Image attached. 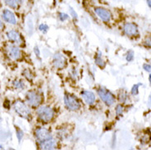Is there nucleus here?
<instances>
[{
    "label": "nucleus",
    "mask_w": 151,
    "mask_h": 150,
    "mask_svg": "<svg viewBox=\"0 0 151 150\" xmlns=\"http://www.w3.org/2000/svg\"><path fill=\"white\" fill-rule=\"evenodd\" d=\"M70 13H71V15H72V17H73L74 20H77V14H76V12L72 8L70 9Z\"/></svg>",
    "instance_id": "27"
},
{
    "label": "nucleus",
    "mask_w": 151,
    "mask_h": 150,
    "mask_svg": "<svg viewBox=\"0 0 151 150\" xmlns=\"http://www.w3.org/2000/svg\"><path fill=\"white\" fill-rule=\"evenodd\" d=\"M3 27H4V23H3V22H2L1 19H0V30L3 29Z\"/></svg>",
    "instance_id": "30"
},
{
    "label": "nucleus",
    "mask_w": 151,
    "mask_h": 150,
    "mask_svg": "<svg viewBox=\"0 0 151 150\" xmlns=\"http://www.w3.org/2000/svg\"><path fill=\"white\" fill-rule=\"evenodd\" d=\"M4 3L7 4L8 6H9L10 8H17L22 2L21 1H16V0H10V1H5Z\"/></svg>",
    "instance_id": "16"
},
{
    "label": "nucleus",
    "mask_w": 151,
    "mask_h": 150,
    "mask_svg": "<svg viewBox=\"0 0 151 150\" xmlns=\"http://www.w3.org/2000/svg\"><path fill=\"white\" fill-rule=\"evenodd\" d=\"M64 103L66 107L71 111H77L81 108V103L78 99L71 94H65Z\"/></svg>",
    "instance_id": "5"
},
{
    "label": "nucleus",
    "mask_w": 151,
    "mask_h": 150,
    "mask_svg": "<svg viewBox=\"0 0 151 150\" xmlns=\"http://www.w3.org/2000/svg\"><path fill=\"white\" fill-rule=\"evenodd\" d=\"M133 58H134V52L132 50H130V51H128L127 54L126 59H127V62H132L133 60Z\"/></svg>",
    "instance_id": "23"
},
{
    "label": "nucleus",
    "mask_w": 151,
    "mask_h": 150,
    "mask_svg": "<svg viewBox=\"0 0 151 150\" xmlns=\"http://www.w3.org/2000/svg\"><path fill=\"white\" fill-rule=\"evenodd\" d=\"M7 37L8 38V39L10 41L15 43L17 44H22L23 39L22 37L21 34L19 33L18 31H17L15 30H11L7 32Z\"/></svg>",
    "instance_id": "9"
},
{
    "label": "nucleus",
    "mask_w": 151,
    "mask_h": 150,
    "mask_svg": "<svg viewBox=\"0 0 151 150\" xmlns=\"http://www.w3.org/2000/svg\"><path fill=\"white\" fill-rule=\"evenodd\" d=\"M123 30L125 34L129 36H136L139 34L137 26L134 23H126L123 27Z\"/></svg>",
    "instance_id": "10"
},
{
    "label": "nucleus",
    "mask_w": 151,
    "mask_h": 150,
    "mask_svg": "<svg viewBox=\"0 0 151 150\" xmlns=\"http://www.w3.org/2000/svg\"><path fill=\"white\" fill-rule=\"evenodd\" d=\"M94 12L104 22H109L112 18V14H111L110 11H109L108 9L104 8H100V7L95 8H94Z\"/></svg>",
    "instance_id": "7"
},
{
    "label": "nucleus",
    "mask_w": 151,
    "mask_h": 150,
    "mask_svg": "<svg viewBox=\"0 0 151 150\" xmlns=\"http://www.w3.org/2000/svg\"><path fill=\"white\" fill-rule=\"evenodd\" d=\"M149 104L151 105V94L150 95V97H149Z\"/></svg>",
    "instance_id": "31"
},
{
    "label": "nucleus",
    "mask_w": 151,
    "mask_h": 150,
    "mask_svg": "<svg viewBox=\"0 0 151 150\" xmlns=\"http://www.w3.org/2000/svg\"><path fill=\"white\" fill-rule=\"evenodd\" d=\"M97 93H98L99 98L102 99V101L105 103L107 106L113 105L115 103V97L110 91L106 90L104 88H99L97 90Z\"/></svg>",
    "instance_id": "2"
},
{
    "label": "nucleus",
    "mask_w": 151,
    "mask_h": 150,
    "mask_svg": "<svg viewBox=\"0 0 151 150\" xmlns=\"http://www.w3.org/2000/svg\"><path fill=\"white\" fill-rule=\"evenodd\" d=\"M140 85V84H136L134 85L132 89V94L133 95H137L139 94V86Z\"/></svg>",
    "instance_id": "20"
},
{
    "label": "nucleus",
    "mask_w": 151,
    "mask_h": 150,
    "mask_svg": "<svg viewBox=\"0 0 151 150\" xmlns=\"http://www.w3.org/2000/svg\"><path fill=\"white\" fill-rule=\"evenodd\" d=\"M35 136H36V139L40 141V143L53 139L52 135L49 130L43 127H40L35 130Z\"/></svg>",
    "instance_id": "6"
},
{
    "label": "nucleus",
    "mask_w": 151,
    "mask_h": 150,
    "mask_svg": "<svg viewBox=\"0 0 151 150\" xmlns=\"http://www.w3.org/2000/svg\"><path fill=\"white\" fill-rule=\"evenodd\" d=\"M49 27L48 25H46V24H41V25H40V27H39V30L42 31L43 33H46L48 30H49Z\"/></svg>",
    "instance_id": "21"
},
{
    "label": "nucleus",
    "mask_w": 151,
    "mask_h": 150,
    "mask_svg": "<svg viewBox=\"0 0 151 150\" xmlns=\"http://www.w3.org/2000/svg\"><path fill=\"white\" fill-rule=\"evenodd\" d=\"M81 96L87 104L91 105L95 102V95L93 92L89 90H83L81 92Z\"/></svg>",
    "instance_id": "13"
},
{
    "label": "nucleus",
    "mask_w": 151,
    "mask_h": 150,
    "mask_svg": "<svg viewBox=\"0 0 151 150\" xmlns=\"http://www.w3.org/2000/svg\"><path fill=\"white\" fill-rule=\"evenodd\" d=\"M27 101L28 104L31 107L36 108L40 105L43 101V97L40 94H39L36 91L31 90L27 92Z\"/></svg>",
    "instance_id": "4"
},
{
    "label": "nucleus",
    "mask_w": 151,
    "mask_h": 150,
    "mask_svg": "<svg viewBox=\"0 0 151 150\" xmlns=\"http://www.w3.org/2000/svg\"><path fill=\"white\" fill-rule=\"evenodd\" d=\"M53 66L58 69H63L67 66V59L63 54L57 53L53 56Z\"/></svg>",
    "instance_id": "8"
},
{
    "label": "nucleus",
    "mask_w": 151,
    "mask_h": 150,
    "mask_svg": "<svg viewBox=\"0 0 151 150\" xmlns=\"http://www.w3.org/2000/svg\"><path fill=\"white\" fill-rule=\"evenodd\" d=\"M122 112H123V107L121 104H118L116 107V114H117V116H121L122 114Z\"/></svg>",
    "instance_id": "25"
},
{
    "label": "nucleus",
    "mask_w": 151,
    "mask_h": 150,
    "mask_svg": "<svg viewBox=\"0 0 151 150\" xmlns=\"http://www.w3.org/2000/svg\"><path fill=\"white\" fill-rule=\"evenodd\" d=\"M23 75H24V76L27 80H31L33 79V75H32V73L30 72L29 69H26L25 71H23Z\"/></svg>",
    "instance_id": "19"
},
{
    "label": "nucleus",
    "mask_w": 151,
    "mask_h": 150,
    "mask_svg": "<svg viewBox=\"0 0 151 150\" xmlns=\"http://www.w3.org/2000/svg\"><path fill=\"white\" fill-rule=\"evenodd\" d=\"M57 146L56 140L53 139L46 140L44 142L40 143V147L42 150H53Z\"/></svg>",
    "instance_id": "14"
},
{
    "label": "nucleus",
    "mask_w": 151,
    "mask_h": 150,
    "mask_svg": "<svg viewBox=\"0 0 151 150\" xmlns=\"http://www.w3.org/2000/svg\"><path fill=\"white\" fill-rule=\"evenodd\" d=\"M16 131H17V139H18L19 141H21L22 139L23 135H24V133L23 131L21 130V129H19V128H16Z\"/></svg>",
    "instance_id": "22"
},
{
    "label": "nucleus",
    "mask_w": 151,
    "mask_h": 150,
    "mask_svg": "<svg viewBox=\"0 0 151 150\" xmlns=\"http://www.w3.org/2000/svg\"><path fill=\"white\" fill-rule=\"evenodd\" d=\"M12 84L14 88L17 90H23L25 88V84L22 80H14Z\"/></svg>",
    "instance_id": "17"
},
{
    "label": "nucleus",
    "mask_w": 151,
    "mask_h": 150,
    "mask_svg": "<svg viewBox=\"0 0 151 150\" xmlns=\"http://www.w3.org/2000/svg\"><path fill=\"white\" fill-rule=\"evenodd\" d=\"M58 17H59V20H60L61 22H64L66 20H68L69 18V16L68 14H66L64 12H60L59 14H58Z\"/></svg>",
    "instance_id": "24"
},
{
    "label": "nucleus",
    "mask_w": 151,
    "mask_h": 150,
    "mask_svg": "<svg viewBox=\"0 0 151 150\" xmlns=\"http://www.w3.org/2000/svg\"><path fill=\"white\" fill-rule=\"evenodd\" d=\"M2 17H3V18H4V20L6 22L9 23V24H12V25H16V24H17V20H16L15 15H14L13 12L10 11V10L5 9V10L3 11Z\"/></svg>",
    "instance_id": "12"
},
{
    "label": "nucleus",
    "mask_w": 151,
    "mask_h": 150,
    "mask_svg": "<svg viewBox=\"0 0 151 150\" xmlns=\"http://www.w3.org/2000/svg\"><path fill=\"white\" fill-rule=\"evenodd\" d=\"M13 108L16 113L18 114L19 116H22L24 118H28L30 116V110L28 108V106L21 100H17L13 104Z\"/></svg>",
    "instance_id": "3"
},
{
    "label": "nucleus",
    "mask_w": 151,
    "mask_h": 150,
    "mask_svg": "<svg viewBox=\"0 0 151 150\" xmlns=\"http://www.w3.org/2000/svg\"><path fill=\"white\" fill-rule=\"evenodd\" d=\"M34 52L38 57L40 55V49H39V48H38L37 46H35V47L34 48Z\"/></svg>",
    "instance_id": "29"
},
{
    "label": "nucleus",
    "mask_w": 151,
    "mask_h": 150,
    "mask_svg": "<svg viewBox=\"0 0 151 150\" xmlns=\"http://www.w3.org/2000/svg\"><path fill=\"white\" fill-rule=\"evenodd\" d=\"M149 80H150V82L151 85V74H150V75H149Z\"/></svg>",
    "instance_id": "33"
},
{
    "label": "nucleus",
    "mask_w": 151,
    "mask_h": 150,
    "mask_svg": "<svg viewBox=\"0 0 151 150\" xmlns=\"http://www.w3.org/2000/svg\"><path fill=\"white\" fill-rule=\"evenodd\" d=\"M8 53L9 57L13 60H18L22 56L21 49L14 45H10L8 47Z\"/></svg>",
    "instance_id": "11"
},
{
    "label": "nucleus",
    "mask_w": 151,
    "mask_h": 150,
    "mask_svg": "<svg viewBox=\"0 0 151 150\" xmlns=\"http://www.w3.org/2000/svg\"><path fill=\"white\" fill-rule=\"evenodd\" d=\"M37 115L40 119L45 122H49L53 120L54 116V111L48 106H42L37 109Z\"/></svg>",
    "instance_id": "1"
},
{
    "label": "nucleus",
    "mask_w": 151,
    "mask_h": 150,
    "mask_svg": "<svg viewBox=\"0 0 151 150\" xmlns=\"http://www.w3.org/2000/svg\"><path fill=\"white\" fill-rule=\"evenodd\" d=\"M145 44L147 45L148 47L151 48V36H150V37H148L147 39H146V40H145Z\"/></svg>",
    "instance_id": "28"
},
{
    "label": "nucleus",
    "mask_w": 151,
    "mask_h": 150,
    "mask_svg": "<svg viewBox=\"0 0 151 150\" xmlns=\"http://www.w3.org/2000/svg\"><path fill=\"white\" fill-rule=\"evenodd\" d=\"M143 68L145 71H148V72H151V66L150 64H144Z\"/></svg>",
    "instance_id": "26"
},
{
    "label": "nucleus",
    "mask_w": 151,
    "mask_h": 150,
    "mask_svg": "<svg viewBox=\"0 0 151 150\" xmlns=\"http://www.w3.org/2000/svg\"><path fill=\"white\" fill-rule=\"evenodd\" d=\"M147 4L148 5H149V6L151 8V1H147Z\"/></svg>",
    "instance_id": "32"
},
{
    "label": "nucleus",
    "mask_w": 151,
    "mask_h": 150,
    "mask_svg": "<svg viewBox=\"0 0 151 150\" xmlns=\"http://www.w3.org/2000/svg\"><path fill=\"white\" fill-rule=\"evenodd\" d=\"M94 61H95V63L96 65L99 67L101 68V69H104V68L105 67V62L104 60L102 58V56H101V53H99L96 55V57H94Z\"/></svg>",
    "instance_id": "15"
},
{
    "label": "nucleus",
    "mask_w": 151,
    "mask_h": 150,
    "mask_svg": "<svg viewBox=\"0 0 151 150\" xmlns=\"http://www.w3.org/2000/svg\"><path fill=\"white\" fill-rule=\"evenodd\" d=\"M127 94L125 91H122L120 94H118V99H119V102L121 103H124L127 100Z\"/></svg>",
    "instance_id": "18"
}]
</instances>
